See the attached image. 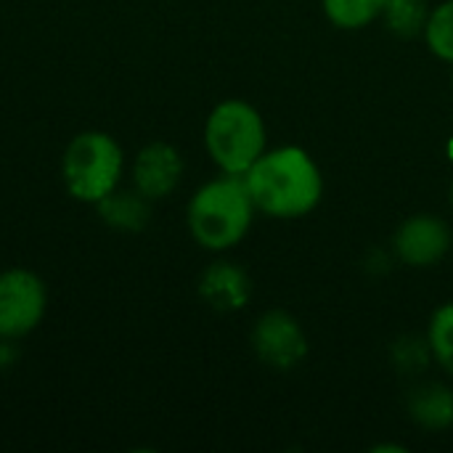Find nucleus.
Here are the masks:
<instances>
[{
	"label": "nucleus",
	"mask_w": 453,
	"mask_h": 453,
	"mask_svg": "<svg viewBox=\"0 0 453 453\" xmlns=\"http://www.w3.org/2000/svg\"><path fill=\"white\" fill-rule=\"evenodd\" d=\"M204 143L223 173L244 175L265 154V122L247 101H223L207 119Z\"/></svg>",
	"instance_id": "7ed1b4c3"
},
{
	"label": "nucleus",
	"mask_w": 453,
	"mask_h": 453,
	"mask_svg": "<svg viewBox=\"0 0 453 453\" xmlns=\"http://www.w3.org/2000/svg\"><path fill=\"white\" fill-rule=\"evenodd\" d=\"M252 345L257 358L279 372L295 369L308 356V340L303 326L284 311H271L255 324Z\"/></svg>",
	"instance_id": "423d86ee"
},
{
	"label": "nucleus",
	"mask_w": 453,
	"mask_h": 453,
	"mask_svg": "<svg viewBox=\"0 0 453 453\" xmlns=\"http://www.w3.org/2000/svg\"><path fill=\"white\" fill-rule=\"evenodd\" d=\"M252 215L255 202L247 191L244 175L226 173L194 194L188 204V228L204 250L223 252L247 236Z\"/></svg>",
	"instance_id": "f03ea898"
},
{
	"label": "nucleus",
	"mask_w": 453,
	"mask_h": 453,
	"mask_svg": "<svg viewBox=\"0 0 453 453\" xmlns=\"http://www.w3.org/2000/svg\"><path fill=\"white\" fill-rule=\"evenodd\" d=\"M427 345L433 358L453 377V303H446L443 308L435 311L430 321Z\"/></svg>",
	"instance_id": "2eb2a0df"
},
{
	"label": "nucleus",
	"mask_w": 453,
	"mask_h": 453,
	"mask_svg": "<svg viewBox=\"0 0 453 453\" xmlns=\"http://www.w3.org/2000/svg\"><path fill=\"white\" fill-rule=\"evenodd\" d=\"M183 175L180 154L167 143H151L146 146L135 159V188L146 199H162L167 196Z\"/></svg>",
	"instance_id": "6e6552de"
},
{
	"label": "nucleus",
	"mask_w": 453,
	"mask_h": 453,
	"mask_svg": "<svg viewBox=\"0 0 453 453\" xmlns=\"http://www.w3.org/2000/svg\"><path fill=\"white\" fill-rule=\"evenodd\" d=\"M451 247L449 226L435 215H414L395 234V255L411 268L435 265Z\"/></svg>",
	"instance_id": "0eeeda50"
},
{
	"label": "nucleus",
	"mask_w": 453,
	"mask_h": 453,
	"mask_svg": "<svg viewBox=\"0 0 453 453\" xmlns=\"http://www.w3.org/2000/svg\"><path fill=\"white\" fill-rule=\"evenodd\" d=\"M324 13L332 24L342 29H361L380 16H385V8L390 0H321Z\"/></svg>",
	"instance_id": "f8f14e48"
},
{
	"label": "nucleus",
	"mask_w": 453,
	"mask_h": 453,
	"mask_svg": "<svg viewBox=\"0 0 453 453\" xmlns=\"http://www.w3.org/2000/svg\"><path fill=\"white\" fill-rule=\"evenodd\" d=\"M422 35L438 58L453 64V0H446L430 11Z\"/></svg>",
	"instance_id": "ddd939ff"
},
{
	"label": "nucleus",
	"mask_w": 453,
	"mask_h": 453,
	"mask_svg": "<svg viewBox=\"0 0 453 453\" xmlns=\"http://www.w3.org/2000/svg\"><path fill=\"white\" fill-rule=\"evenodd\" d=\"M244 183L255 210L284 220L313 212L324 196L321 170L300 146L265 151L244 173Z\"/></svg>",
	"instance_id": "f257e3e1"
},
{
	"label": "nucleus",
	"mask_w": 453,
	"mask_h": 453,
	"mask_svg": "<svg viewBox=\"0 0 453 453\" xmlns=\"http://www.w3.org/2000/svg\"><path fill=\"white\" fill-rule=\"evenodd\" d=\"M199 292L215 311H239L247 305L252 284L242 268L231 263H215L204 271Z\"/></svg>",
	"instance_id": "1a4fd4ad"
},
{
	"label": "nucleus",
	"mask_w": 453,
	"mask_h": 453,
	"mask_svg": "<svg viewBox=\"0 0 453 453\" xmlns=\"http://www.w3.org/2000/svg\"><path fill=\"white\" fill-rule=\"evenodd\" d=\"M451 204H453V183H451Z\"/></svg>",
	"instance_id": "dca6fc26"
},
{
	"label": "nucleus",
	"mask_w": 453,
	"mask_h": 453,
	"mask_svg": "<svg viewBox=\"0 0 453 453\" xmlns=\"http://www.w3.org/2000/svg\"><path fill=\"white\" fill-rule=\"evenodd\" d=\"M411 419L425 430H446L453 425V393L446 385H422L409 401Z\"/></svg>",
	"instance_id": "9d476101"
},
{
	"label": "nucleus",
	"mask_w": 453,
	"mask_h": 453,
	"mask_svg": "<svg viewBox=\"0 0 453 453\" xmlns=\"http://www.w3.org/2000/svg\"><path fill=\"white\" fill-rule=\"evenodd\" d=\"M427 3L425 0H390L385 8V19L390 29L401 37H414L425 32L427 24Z\"/></svg>",
	"instance_id": "4468645a"
},
{
	"label": "nucleus",
	"mask_w": 453,
	"mask_h": 453,
	"mask_svg": "<svg viewBox=\"0 0 453 453\" xmlns=\"http://www.w3.org/2000/svg\"><path fill=\"white\" fill-rule=\"evenodd\" d=\"M101 207V215L109 226H117V228H125V231H135V228H143L146 220H149V204H146V196L138 191V194H109L98 202Z\"/></svg>",
	"instance_id": "9b49d317"
},
{
	"label": "nucleus",
	"mask_w": 453,
	"mask_h": 453,
	"mask_svg": "<svg viewBox=\"0 0 453 453\" xmlns=\"http://www.w3.org/2000/svg\"><path fill=\"white\" fill-rule=\"evenodd\" d=\"M122 175V149L111 135L82 133L64 154V180L72 196L82 202H101L109 196Z\"/></svg>",
	"instance_id": "20e7f679"
},
{
	"label": "nucleus",
	"mask_w": 453,
	"mask_h": 453,
	"mask_svg": "<svg viewBox=\"0 0 453 453\" xmlns=\"http://www.w3.org/2000/svg\"><path fill=\"white\" fill-rule=\"evenodd\" d=\"M45 313V287L29 271H5L0 276V337L29 334Z\"/></svg>",
	"instance_id": "39448f33"
}]
</instances>
